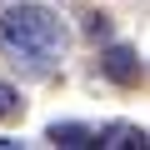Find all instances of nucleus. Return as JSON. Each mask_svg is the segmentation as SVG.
Listing matches in <instances>:
<instances>
[{"label":"nucleus","mask_w":150,"mask_h":150,"mask_svg":"<svg viewBox=\"0 0 150 150\" xmlns=\"http://www.w3.org/2000/svg\"><path fill=\"white\" fill-rule=\"evenodd\" d=\"M0 50L25 75H50L65 55V25L45 5H15L0 10Z\"/></svg>","instance_id":"nucleus-1"},{"label":"nucleus","mask_w":150,"mask_h":150,"mask_svg":"<svg viewBox=\"0 0 150 150\" xmlns=\"http://www.w3.org/2000/svg\"><path fill=\"white\" fill-rule=\"evenodd\" d=\"M100 70L110 75V80H120V85H135V80H140V60H135V50H130V45H115V50H105Z\"/></svg>","instance_id":"nucleus-2"},{"label":"nucleus","mask_w":150,"mask_h":150,"mask_svg":"<svg viewBox=\"0 0 150 150\" xmlns=\"http://www.w3.org/2000/svg\"><path fill=\"white\" fill-rule=\"evenodd\" d=\"M100 145H125V150H145V130L135 125H115V130H95Z\"/></svg>","instance_id":"nucleus-3"},{"label":"nucleus","mask_w":150,"mask_h":150,"mask_svg":"<svg viewBox=\"0 0 150 150\" xmlns=\"http://www.w3.org/2000/svg\"><path fill=\"white\" fill-rule=\"evenodd\" d=\"M50 140H55V145H100L95 130H85V125H55Z\"/></svg>","instance_id":"nucleus-4"},{"label":"nucleus","mask_w":150,"mask_h":150,"mask_svg":"<svg viewBox=\"0 0 150 150\" xmlns=\"http://www.w3.org/2000/svg\"><path fill=\"white\" fill-rule=\"evenodd\" d=\"M15 110H20V95L10 85H0V115H15Z\"/></svg>","instance_id":"nucleus-5"}]
</instances>
